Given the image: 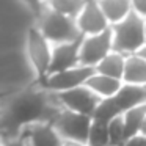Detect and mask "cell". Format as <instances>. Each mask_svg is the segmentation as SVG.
<instances>
[{"label":"cell","mask_w":146,"mask_h":146,"mask_svg":"<svg viewBox=\"0 0 146 146\" xmlns=\"http://www.w3.org/2000/svg\"><path fill=\"white\" fill-rule=\"evenodd\" d=\"M113 50V32L111 25L96 35H86L80 44V64L96 68V64Z\"/></svg>","instance_id":"8992f818"},{"label":"cell","mask_w":146,"mask_h":146,"mask_svg":"<svg viewBox=\"0 0 146 146\" xmlns=\"http://www.w3.org/2000/svg\"><path fill=\"white\" fill-rule=\"evenodd\" d=\"M124 146H146V133H137V135L127 138Z\"/></svg>","instance_id":"7402d4cb"},{"label":"cell","mask_w":146,"mask_h":146,"mask_svg":"<svg viewBox=\"0 0 146 146\" xmlns=\"http://www.w3.org/2000/svg\"><path fill=\"white\" fill-rule=\"evenodd\" d=\"M113 32V50L124 55L138 54L140 49L146 46V19L135 11L124 17L123 21L111 25Z\"/></svg>","instance_id":"3957f363"},{"label":"cell","mask_w":146,"mask_h":146,"mask_svg":"<svg viewBox=\"0 0 146 146\" xmlns=\"http://www.w3.org/2000/svg\"><path fill=\"white\" fill-rule=\"evenodd\" d=\"M94 72H96L94 68L85 66V64H77V66L69 68V69L58 71V72L50 74L42 86L47 88L49 91H52V93L66 91V90L85 85L86 80H88Z\"/></svg>","instance_id":"ba28073f"},{"label":"cell","mask_w":146,"mask_h":146,"mask_svg":"<svg viewBox=\"0 0 146 146\" xmlns=\"http://www.w3.org/2000/svg\"><path fill=\"white\" fill-rule=\"evenodd\" d=\"M85 3L86 0H46V7L72 17L79 16V13L85 7Z\"/></svg>","instance_id":"d6986e66"},{"label":"cell","mask_w":146,"mask_h":146,"mask_svg":"<svg viewBox=\"0 0 146 146\" xmlns=\"http://www.w3.org/2000/svg\"><path fill=\"white\" fill-rule=\"evenodd\" d=\"M80 44H82V38L76 39V41H69V42L54 44L50 74L69 69V68H74L77 64H80Z\"/></svg>","instance_id":"30bf717a"},{"label":"cell","mask_w":146,"mask_h":146,"mask_svg":"<svg viewBox=\"0 0 146 146\" xmlns=\"http://www.w3.org/2000/svg\"><path fill=\"white\" fill-rule=\"evenodd\" d=\"M104 11L110 25L123 21L132 13V2L130 0H98Z\"/></svg>","instance_id":"2e32d148"},{"label":"cell","mask_w":146,"mask_h":146,"mask_svg":"<svg viewBox=\"0 0 146 146\" xmlns=\"http://www.w3.org/2000/svg\"><path fill=\"white\" fill-rule=\"evenodd\" d=\"M55 129L58 130L64 140H76V141H88L90 129L93 124V118L90 115L77 113V111L61 108L60 113L52 121Z\"/></svg>","instance_id":"5b68a950"},{"label":"cell","mask_w":146,"mask_h":146,"mask_svg":"<svg viewBox=\"0 0 146 146\" xmlns=\"http://www.w3.org/2000/svg\"><path fill=\"white\" fill-rule=\"evenodd\" d=\"M130 2H132V11L146 19V0H130Z\"/></svg>","instance_id":"cb8c5ba5"},{"label":"cell","mask_w":146,"mask_h":146,"mask_svg":"<svg viewBox=\"0 0 146 146\" xmlns=\"http://www.w3.org/2000/svg\"><path fill=\"white\" fill-rule=\"evenodd\" d=\"M123 119H124V126H126L127 138L140 133L141 132V126L146 119V104L137 105V107L126 110L123 113Z\"/></svg>","instance_id":"e0dca14e"},{"label":"cell","mask_w":146,"mask_h":146,"mask_svg":"<svg viewBox=\"0 0 146 146\" xmlns=\"http://www.w3.org/2000/svg\"><path fill=\"white\" fill-rule=\"evenodd\" d=\"M76 21L83 36L96 35V33H101L110 27V22L107 21L98 0H86L85 7L82 8Z\"/></svg>","instance_id":"9c48e42d"},{"label":"cell","mask_w":146,"mask_h":146,"mask_svg":"<svg viewBox=\"0 0 146 146\" xmlns=\"http://www.w3.org/2000/svg\"><path fill=\"white\" fill-rule=\"evenodd\" d=\"M36 27L52 44L69 42L83 38L76 17L55 11L49 7H44L41 13L36 16Z\"/></svg>","instance_id":"7a4b0ae2"},{"label":"cell","mask_w":146,"mask_h":146,"mask_svg":"<svg viewBox=\"0 0 146 146\" xmlns=\"http://www.w3.org/2000/svg\"><path fill=\"white\" fill-rule=\"evenodd\" d=\"M141 133H146V119H145V123H143V126H141Z\"/></svg>","instance_id":"83f0119b"},{"label":"cell","mask_w":146,"mask_h":146,"mask_svg":"<svg viewBox=\"0 0 146 146\" xmlns=\"http://www.w3.org/2000/svg\"><path fill=\"white\" fill-rule=\"evenodd\" d=\"M61 108L55 93L42 85L25 88L0 104V135L19 137L32 124L52 123Z\"/></svg>","instance_id":"6da1fadb"},{"label":"cell","mask_w":146,"mask_h":146,"mask_svg":"<svg viewBox=\"0 0 146 146\" xmlns=\"http://www.w3.org/2000/svg\"><path fill=\"white\" fill-rule=\"evenodd\" d=\"M29 146H61L64 138L52 123H36L22 132Z\"/></svg>","instance_id":"8fae6325"},{"label":"cell","mask_w":146,"mask_h":146,"mask_svg":"<svg viewBox=\"0 0 146 146\" xmlns=\"http://www.w3.org/2000/svg\"><path fill=\"white\" fill-rule=\"evenodd\" d=\"M140 55H141V57H145L146 58V46H143L141 49H140V52H138Z\"/></svg>","instance_id":"4316f807"},{"label":"cell","mask_w":146,"mask_h":146,"mask_svg":"<svg viewBox=\"0 0 146 146\" xmlns=\"http://www.w3.org/2000/svg\"><path fill=\"white\" fill-rule=\"evenodd\" d=\"M108 135H110V146H124V143L127 141V135L123 115L113 118L108 123Z\"/></svg>","instance_id":"44dd1931"},{"label":"cell","mask_w":146,"mask_h":146,"mask_svg":"<svg viewBox=\"0 0 146 146\" xmlns=\"http://www.w3.org/2000/svg\"><path fill=\"white\" fill-rule=\"evenodd\" d=\"M118 102L119 110L126 111L132 107L146 104V85H132V83H123L119 91L113 96Z\"/></svg>","instance_id":"7c38bea8"},{"label":"cell","mask_w":146,"mask_h":146,"mask_svg":"<svg viewBox=\"0 0 146 146\" xmlns=\"http://www.w3.org/2000/svg\"><path fill=\"white\" fill-rule=\"evenodd\" d=\"M3 146H29L27 145V140L22 135L19 137H11V138H3Z\"/></svg>","instance_id":"d4e9b609"},{"label":"cell","mask_w":146,"mask_h":146,"mask_svg":"<svg viewBox=\"0 0 146 146\" xmlns=\"http://www.w3.org/2000/svg\"><path fill=\"white\" fill-rule=\"evenodd\" d=\"M126 60L127 55L121 54L118 50H111L108 55H105L98 64H96V72L105 74V76L121 79L124 77V69H126Z\"/></svg>","instance_id":"5bb4252c"},{"label":"cell","mask_w":146,"mask_h":146,"mask_svg":"<svg viewBox=\"0 0 146 146\" xmlns=\"http://www.w3.org/2000/svg\"><path fill=\"white\" fill-rule=\"evenodd\" d=\"M3 141H5V140H3V137L0 135V146H3Z\"/></svg>","instance_id":"f1b7e54d"},{"label":"cell","mask_w":146,"mask_h":146,"mask_svg":"<svg viewBox=\"0 0 146 146\" xmlns=\"http://www.w3.org/2000/svg\"><path fill=\"white\" fill-rule=\"evenodd\" d=\"M123 115V111L118 107V102L115 98H105L99 102V105L96 107V110L93 111L91 118L94 121H101V123H110L113 118Z\"/></svg>","instance_id":"ac0fdd59"},{"label":"cell","mask_w":146,"mask_h":146,"mask_svg":"<svg viewBox=\"0 0 146 146\" xmlns=\"http://www.w3.org/2000/svg\"><path fill=\"white\" fill-rule=\"evenodd\" d=\"M24 2L32 8V11L35 13V17L38 16V14L42 11V8L46 7V0H24Z\"/></svg>","instance_id":"603a6c76"},{"label":"cell","mask_w":146,"mask_h":146,"mask_svg":"<svg viewBox=\"0 0 146 146\" xmlns=\"http://www.w3.org/2000/svg\"><path fill=\"white\" fill-rule=\"evenodd\" d=\"M52 49H54V44L42 35L41 30L36 25L30 27L27 32L25 50L39 85H44V82L50 74Z\"/></svg>","instance_id":"277c9868"},{"label":"cell","mask_w":146,"mask_h":146,"mask_svg":"<svg viewBox=\"0 0 146 146\" xmlns=\"http://www.w3.org/2000/svg\"><path fill=\"white\" fill-rule=\"evenodd\" d=\"M123 83L124 82L121 79H115V77L105 76V74H101V72H94L86 80L85 85L88 88H91L99 98L105 99V98H113L119 91Z\"/></svg>","instance_id":"4fadbf2b"},{"label":"cell","mask_w":146,"mask_h":146,"mask_svg":"<svg viewBox=\"0 0 146 146\" xmlns=\"http://www.w3.org/2000/svg\"><path fill=\"white\" fill-rule=\"evenodd\" d=\"M88 146H110V135H108V124L93 119L91 129L88 135Z\"/></svg>","instance_id":"ffe728a7"},{"label":"cell","mask_w":146,"mask_h":146,"mask_svg":"<svg viewBox=\"0 0 146 146\" xmlns=\"http://www.w3.org/2000/svg\"><path fill=\"white\" fill-rule=\"evenodd\" d=\"M124 83L132 85H146V58L140 54L127 55L126 69H124Z\"/></svg>","instance_id":"9a60e30c"},{"label":"cell","mask_w":146,"mask_h":146,"mask_svg":"<svg viewBox=\"0 0 146 146\" xmlns=\"http://www.w3.org/2000/svg\"><path fill=\"white\" fill-rule=\"evenodd\" d=\"M55 96H57L58 102L61 104L63 108L77 111V113L90 115V116L96 110L99 102L102 101V98H99L86 85H80V86H76V88L66 90V91L55 93Z\"/></svg>","instance_id":"52a82bcc"},{"label":"cell","mask_w":146,"mask_h":146,"mask_svg":"<svg viewBox=\"0 0 146 146\" xmlns=\"http://www.w3.org/2000/svg\"><path fill=\"white\" fill-rule=\"evenodd\" d=\"M61 146H88L83 141H76V140H64Z\"/></svg>","instance_id":"484cf974"}]
</instances>
